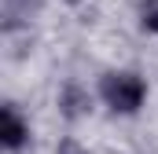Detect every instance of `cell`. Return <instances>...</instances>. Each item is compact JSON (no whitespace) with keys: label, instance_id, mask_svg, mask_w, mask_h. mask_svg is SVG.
Returning a JSON list of instances; mask_svg holds the SVG:
<instances>
[{"label":"cell","instance_id":"obj_4","mask_svg":"<svg viewBox=\"0 0 158 154\" xmlns=\"http://www.w3.org/2000/svg\"><path fill=\"white\" fill-rule=\"evenodd\" d=\"M40 0H4V26L11 30V26H19L22 18H30L33 11H37Z\"/></svg>","mask_w":158,"mask_h":154},{"label":"cell","instance_id":"obj_2","mask_svg":"<svg viewBox=\"0 0 158 154\" xmlns=\"http://www.w3.org/2000/svg\"><path fill=\"white\" fill-rule=\"evenodd\" d=\"M26 136H30V128H26V121L19 117V110L7 103L4 110H0V140H4V147H22L26 143Z\"/></svg>","mask_w":158,"mask_h":154},{"label":"cell","instance_id":"obj_3","mask_svg":"<svg viewBox=\"0 0 158 154\" xmlns=\"http://www.w3.org/2000/svg\"><path fill=\"white\" fill-rule=\"evenodd\" d=\"M59 107H63V114H66V117H81L85 110H88V95L81 92L77 84H66V88H63Z\"/></svg>","mask_w":158,"mask_h":154},{"label":"cell","instance_id":"obj_5","mask_svg":"<svg viewBox=\"0 0 158 154\" xmlns=\"http://www.w3.org/2000/svg\"><path fill=\"white\" fill-rule=\"evenodd\" d=\"M140 26L151 30V33H158V0H143V7H140Z\"/></svg>","mask_w":158,"mask_h":154},{"label":"cell","instance_id":"obj_1","mask_svg":"<svg viewBox=\"0 0 158 154\" xmlns=\"http://www.w3.org/2000/svg\"><path fill=\"white\" fill-rule=\"evenodd\" d=\"M99 92H103L107 107L118 110V114H136L143 107V95H147L143 81L136 74H107L103 84H99Z\"/></svg>","mask_w":158,"mask_h":154},{"label":"cell","instance_id":"obj_6","mask_svg":"<svg viewBox=\"0 0 158 154\" xmlns=\"http://www.w3.org/2000/svg\"><path fill=\"white\" fill-rule=\"evenodd\" d=\"M55 154H88V151H85L81 143H74V140H63V143H59V151H55Z\"/></svg>","mask_w":158,"mask_h":154}]
</instances>
